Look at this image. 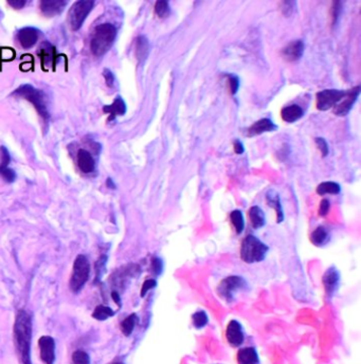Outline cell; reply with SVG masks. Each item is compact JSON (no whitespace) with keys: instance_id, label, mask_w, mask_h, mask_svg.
Listing matches in <instances>:
<instances>
[{"instance_id":"34","label":"cell","mask_w":361,"mask_h":364,"mask_svg":"<svg viewBox=\"0 0 361 364\" xmlns=\"http://www.w3.org/2000/svg\"><path fill=\"white\" fill-rule=\"evenodd\" d=\"M0 156H2V163H0V167H8L11 161V157L9 151L5 146L0 147Z\"/></svg>"},{"instance_id":"7","label":"cell","mask_w":361,"mask_h":364,"mask_svg":"<svg viewBox=\"0 0 361 364\" xmlns=\"http://www.w3.org/2000/svg\"><path fill=\"white\" fill-rule=\"evenodd\" d=\"M345 94L346 91L336 89L320 91V93L317 94V108L321 111H325L335 107L345 96Z\"/></svg>"},{"instance_id":"15","label":"cell","mask_w":361,"mask_h":364,"mask_svg":"<svg viewBox=\"0 0 361 364\" xmlns=\"http://www.w3.org/2000/svg\"><path fill=\"white\" fill-rule=\"evenodd\" d=\"M304 52V42L302 40H296L291 41L288 46L282 51V55L284 56L289 62H295L298 61Z\"/></svg>"},{"instance_id":"26","label":"cell","mask_w":361,"mask_h":364,"mask_svg":"<svg viewBox=\"0 0 361 364\" xmlns=\"http://www.w3.org/2000/svg\"><path fill=\"white\" fill-rule=\"evenodd\" d=\"M327 240H329V233L323 226H318L310 235V241L314 246H322Z\"/></svg>"},{"instance_id":"22","label":"cell","mask_w":361,"mask_h":364,"mask_svg":"<svg viewBox=\"0 0 361 364\" xmlns=\"http://www.w3.org/2000/svg\"><path fill=\"white\" fill-rule=\"evenodd\" d=\"M266 199H267V203L269 204V206L276 210L277 216H278V222L283 221L284 213H283V209H282V204H281L278 193H276L274 191H269L266 195Z\"/></svg>"},{"instance_id":"21","label":"cell","mask_w":361,"mask_h":364,"mask_svg":"<svg viewBox=\"0 0 361 364\" xmlns=\"http://www.w3.org/2000/svg\"><path fill=\"white\" fill-rule=\"evenodd\" d=\"M303 115H304L303 109L299 105H296V104L289 105V106L283 108V110L281 111L282 119L288 123L298 121L300 118L303 117Z\"/></svg>"},{"instance_id":"23","label":"cell","mask_w":361,"mask_h":364,"mask_svg":"<svg viewBox=\"0 0 361 364\" xmlns=\"http://www.w3.org/2000/svg\"><path fill=\"white\" fill-rule=\"evenodd\" d=\"M150 52V43L145 36H139L136 39V58L141 63L148 58Z\"/></svg>"},{"instance_id":"9","label":"cell","mask_w":361,"mask_h":364,"mask_svg":"<svg viewBox=\"0 0 361 364\" xmlns=\"http://www.w3.org/2000/svg\"><path fill=\"white\" fill-rule=\"evenodd\" d=\"M360 94V86H356L353 89H349L346 91L345 96L340 100L339 103H338L334 107V112L337 116H346L352 109L353 105L355 104L356 100L358 99Z\"/></svg>"},{"instance_id":"25","label":"cell","mask_w":361,"mask_h":364,"mask_svg":"<svg viewBox=\"0 0 361 364\" xmlns=\"http://www.w3.org/2000/svg\"><path fill=\"white\" fill-rule=\"evenodd\" d=\"M341 191L340 186L334 181H325L320 184L317 188V193L319 195H326V194H333L337 195L339 194Z\"/></svg>"},{"instance_id":"37","label":"cell","mask_w":361,"mask_h":364,"mask_svg":"<svg viewBox=\"0 0 361 364\" xmlns=\"http://www.w3.org/2000/svg\"><path fill=\"white\" fill-rule=\"evenodd\" d=\"M229 87H230V91L232 95H235L238 93L239 87H240V81L239 77L236 75H230L229 76Z\"/></svg>"},{"instance_id":"44","label":"cell","mask_w":361,"mask_h":364,"mask_svg":"<svg viewBox=\"0 0 361 364\" xmlns=\"http://www.w3.org/2000/svg\"><path fill=\"white\" fill-rule=\"evenodd\" d=\"M234 151H235L236 154H239V155H241V154L244 153L245 149H244V145L242 144L241 141H239V140H235V141H234Z\"/></svg>"},{"instance_id":"17","label":"cell","mask_w":361,"mask_h":364,"mask_svg":"<svg viewBox=\"0 0 361 364\" xmlns=\"http://www.w3.org/2000/svg\"><path fill=\"white\" fill-rule=\"evenodd\" d=\"M339 272L337 271L336 268L331 267L329 270H326L323 277V284L326 293L332 294L336 290L338 284H339Z\"/></svg>"},{"instance_id":"20","label":"cell","mask_w":361,"mask_h":364,"mask_svg":"<svg viewBox=\"0 0 361 364\" xmlns=\"http://www.w3.org/2000/svg\"><path fill=\"white\" fill-rule=\"evenodd\" d=\"M103 110H104V112L109 113V115H110L109 121H112V120H115V118L117 116L125 115V112H126L125 102H124L121 98H117L114 101V103L110 104V105L104 106Z\"/></svg>"},{"instance_id":"2","label":"cell","mask_w":361,"mask_h":364,"mask_svg":"<svg viewBox=\"0 0 361 364\" xmlns=\"http://www.w3.org/2000/svg\"><path fill=\"white\" fill-rule=\"evenodd\" d=\"M117 37V28L111 24L99 25L90 40V50L95 56H103L112 47Z\"/></svg>"},{"instance_id":"8","label":"cell","mask_w":361,"mask_h":364,"mask_svg":"<svg viewBox=\"0 0 361 364\" xmlns=\"http://www.w3.org/2000/svg\"><path fill=\"white\" fill-rule=\"evenodd\" d=\"M246 285V283L244 281V279H242L241 277L238 276H232L229 277L227 279H224L223 281H221V283L218 285L217 288V293L219 294V297L222 298L223 300L227 301H231L233 293L235 291H238L239 289L243 288Z\"/></svg>"},{"instance_id":"31","label":"cell","mask_w":361,"mask_h":364,"mask_svg":"<svg viewBox=\"0 0 361 364\" xmlns=\"http://www.w3.org/2000/svg\"><path fill=\"white\" fill-rule=\"evenodd\" d=\"M192 320H193V325L199 329L205 327L208 324L209 317L204 310H198L193 314V316H192Z\"/></svg>"},{"instance_id":"5","label":"cell","mask_w":361,"mask_h":364,"mask_svg":"<svg viewBox=\"0 0 361 364\" xmlns=\"http://www.w3.org/2000/svg\"><path fill=\"white\" fill-rule=\"evenodd\" d=\"M95 7L93 0H81L72 5L68 13V24L72 31L80 30L85 19Z\"/></svg>"},{"instance_id":"19","label":"cell","mask_w":361,"mask_h":364,"mask_svg":"<svg viewBox=\"0 0 361 364\" xmlns=\"http://www.w3.org/2000/svg\"><path fill=\"white\" fill-rule=\"evenodd\" d=\"M278 128L277 125L270 120V119H262L257 122H255L252 126L248 129V133L249 135H255V134H261L266 131H273Z\"/></svg>"},{"instance_id":"41","label":"cell","mask_w":361,"mask_h":364,"mask_svg":"<svg viewBox=\"0 0 361 364\" xmlns=\"http://www.w3.org/2000/svg\"><path fill=\"white\" fill-rule=\"evenodd\" d=\"M330 208H331V203H330V201L327 200V199H323V200L321 201V204H320L319 215H320V216H325L327 213H329Z\"/></svg>"},{"instance_id":"46","label":"cell","mask_w":361,"mask_h":364,"mask_svg":"<svg viewBox=\"0 0 361 364\" xmlns=\"http://www.w3.org/2000/svg\"><path fill=\"white\" fill-rule=\"evenodd\" d=\"M106 184H107V187H108L109 189H115V188H116V186H115V184H114V181H112L111 178H108V179H107Z\"/></svg>"},{"instance_id":"6","label":"cell","mask_w":361,"mask_h":364,"mask_svg":"<svg viewBox=\"0 0 361 364\" xmlns=\"http://www.w3.org/2000/svg\"><path fill=\"white\" fill-rule=\"evenodd\" d=\"M90 265L87 257L82 254L77 255L74 260L70 280V287L73 292H78L84 287L86 282L88 281Z\"/></svg>"},{"instance_id":"4","label":"cell","mask_w":361,"mask_h":364,"mask_svg":"<svg viewBox=\"0 0 361 364\" xmlns=\"http://www.w3.org/2000/svg\"><path fill=\"white\" fill-rule=\"evenodd\" d=\"M268 246L253 235H248L241 246V258L247 264L264 260L268 252Z\"/></svg>"},{"instance_id":"39","label":"cell","mask_w":361,"mask_h":364,"mask_svg":"<svg viewBox=\"0 0 361 364\" xmlns=\"http://www.w3.org/2000/svg\"><path fill=\"white\" fill-rule=\"evenodd\" d=\"M295 3H282L281 4V10H282V12H283V14L284 15H286V16H289L292 12H293V10H295V9H293V8H295Z\"/></svg>"},{"instance_id":"11","label":"cell","mask_w":361,"mask_h":364,"mask_svg":"<svg viewBox=\"0 0 361 364\" xmlns=\"http://www.w3.org/2000/svg\"><path fill=\"white\" fill-rule=\"evenodd\" d=\"M38 56L41 62L42 69H48L49 67L54 68L58 55L53 46L49 41H43L38 49Z\"/></svg>"},{"instance_id":"28","label":"cell","mask_w":361,"mask_h":364,"mask_svg":"<svg viewBox=\"0 0 361 364\" xmlns=\"http://www.w3.org/2000/svg\"><path fill=\"white\" fill-rule=\"evenodd\" d=\"M136 323H137V315L134 313L128 315L125 320H123L121 323L122 333L125 336H130L131 333L133 332L134 326H136Z\"/></svg>"},{"instance_id":"38","label":"cell","mask_w":361,"mask_h":364,"mask_svg":"<svg viewBox=\"0 0 361 364\" xmlns=\"http://www.w3.org/2000/svg\"><path fill=\"white\" fill-rule=\"evenodd\" d=\"M157 286V282L155 280H148L143 283L142 290H141V297H144L149 290L155 288Z\"/></svg>"},{"instance_id":"13","label":"cell","mask_w":361,"mask_h":364,"mask_svg":"<svg viewBox=\"0 0 361 364\" xmlns=\"http://www.w3.org/2000/svg\"><path fill=\"white\" fill-rule=\"evenodd\" d=\"M39 37V31L35 28L26 27L22 28L17 33V39L24 49H30L34 47Z\"/></svg>"},{"instance_id":"18","label":"cell","mask_w":361,"mask_h":364,"mask_svg":"<svg viewBox=\"0 0 361 364\" xmlns=\"http://www.w3.org/2000/svg\"><path fill=\"white\" fill-rule=\"evenodd\" d=\"M239 364H259L258 354L254 347H244L238 352Z\"/></svg>"},{"instance_id":"35","label":"cell","mask_w":361,"mask_h":364,"mask_svg":"<svg viewBox=\"0 0 361 364\" xmlns=\"http://www.w3.org/2000/svg\"><path fill=\"white\" fill-rule=\"evenodd\" d=\"M314 141H315V144H317V147L322 153L323 157H326L327 155H329V145H327V142L323 138H315Z\"/></svg>"},{"instance_id":"36","label":"cell","mask_w":361,"mask_h":364,"mask_svg":"<svg viewBox=\"0 0 361 364\" xmlns=\"http://www.w3.org/2000/svg\"><path fill=\"white\" fill-rule=\"evenodd\" d=\"M152 269H153L155 275L159 276L160 273L162 272V270H163V261H162L159 257L153 258V261H152Z\"/></svg>"},{"instance_id":"32","label":"cell","mask_w":361,"mask_h":364,"mask_svg":"<svg viewBox=\"0 0 361 364\" xmlns=\"http://www.w3.org/2000/svg\"><path fill=\"white\" fill-rule=\"evenodd\" d=\"M73 364H90V358L84 350H76L72 355Z\"/></svg>"},{"instance_id":"47","label":"cell","mask_w":361,"mask_h":364,"mask_svg":"<svg viewBox=\"0 0 361 364\" xmlns=\"http://www.w3.org/2000/svg\"><path fill=\"white\" fill-rule=\"evenodd\" d=\"M112 364H124V363H122V362H114Z\"/></svg>"},{"instance_id":"30","label":"cell","mask_w":361,"mask_h":364,"mask_svg":"<svg viewBox=\"0 0 361 364\" xmlns=\"http://www.w3.org/2000/svg\"><path fill=\"white\" fill-rule=\"evenodd\" d=\"M155 13L158 17L165 18L171 13L170 5L165 0H161V2H158L155 5Z\"/></svg>"},{"instance_id":"3","label":"cell","mask_w":361,"mask_h":364,"mask_svg":"<svg viewBox=\"0 0 361 364\" xmlns=\"http://www.w3.org/2000/svg\"><path fill=\"white\" fill-rule=\"evenodd\" d=\"M16 98L27 100L35 107L36 111L44 123H48L50 120V113L47 107V99L41 90L34 88L32 85L25 84L17 88L12 94Z\"/></svg>"},{"instance_id":"29","label":"cell","mask_w":361,"mask_h":364,"mask_svg":"<svg viewBox=\"0 0 361 364\" xmlns=\"http://www.w3.org/2000/svg\"><path fill=\"white\" fill-rule=\"evenodd\" d=\"M115 314V312L111 310V308H109V307L107 306H104V305H99L97 308L95 309L94 313H93V316L95 318H97V320L99 321H104V320H107L108 317L112 316Z\"/></svg>"},{"instance_id":"14","label":"cell","mask_w":361,"mask_h":364,"mask_svg":"<svg viewBox=\"0 0 361 364\" xmlns=\"http://www.w3.org/2000/svg\"><path fill=\"white\" fill-rule=\"evenodd\" d=\"M67 2L65 0H42L39 4V9L40 12L47 17H53L61 14L64 9L67 6Z\"/></svg>"},{"instance_id":"40","label":"cell","mask_w":361,"mask_h":364,"mask_svg":"<svg viewBox=\"0 0 361 364\" xmlns=\"http://www.w3.org/2000/svg\"><path fill=\"white\" fill-rule=\"evenodd\" d=\"M103 76L105 78V82L107 84L108 87H112V85H114L115 83V76H114V73H112L109 69H106L103 71Z\"/></svg>"},{"instance_id":"10","label":"cell","mask_w":361,"mask_h":364,"mask_svg":"<svg viewBox=\"0 0 361 364\" xmlns=\"http://www.w3.org/2000/svg\"><path fill=\"white\" fill-rule=\"evenodd\" d=\"M225 338L233 347H239L245 342V333L241 323L236 320L229 322L225 331Z\"/></svg>"},{"instance_id":"1","label":"cell","mask_w":361,"mask_h":364,"mask_svg":"<svg viewBox=\"0 0 361 364\" xmlns=\"http://www.w3.org/2000/svg\"><path fill=\"white\" fill-rule=\"evenodd\" d=\"M14 339L19 359L22 364L31 362V341H32V317L29 312L20 309L17 312L14 324Z\"/></svg>"},{"instance_id":"45","label":"cell","mask_w":361,"mask_h":364,"mask_svg":"<svg viewBox=\"0 0 361 364\" xmlns=\"http://www.w3.org/2000/svg\"><path fill=\"white\" fill-rule=\"evenodd\" d=\"M111 297H112V299H114V301L119 305V306H121V300H120V295H119V293L117 292V291H114V292H112L111 293Z\"/></svg>"},{"instance_id":"12","label":"cell","mask_w":361,"mask_h":364,"mask_svg":"<svg viewBox=\"0 0 361 364\" xmlns=\"http://www.w3.org/2000/svg\"><path fill=\"white\" fill-rule=\"evenodd\" d=\"M40 358L46 364H53L55 359V342L53 338L43 336L38 341Z\"/></svg>"},{"instance_id":"33","label":"cell","mask_w":361,"mask_h":364,"mask_svg":"<svg viewBox=\"0 0 361 364\" xmlns=\"http://www.w3.org/2000/svg\"><path fill=\"white\" fill-rule=\"evenodd\" d=\"M0 176L3 177V179L5 181L9 182V184H11V182H13L16 179L15 172L12 168H10L9 166L8 167H0Z\"/></svg>"},{"instance_id":"24","label":"cell","mask_w":361,"mask_h":364,"mask_svg":"<svg viewBox=\"0 0 361 364\" xmlns=\"http://www.w3.org/2000/svg\"><path fill=\"white\" fill-rule=\"evenodd\" d=\"M249 218L254 229H259L265 224V214L259 207H252L249 210Z\"/></svg>"},{"instance_id":"27","label":"cell","mask_w":361,"mask_h":364,"mask_svg":"<svg viewBox=\"0 0 361 364\" xmlns=\"http://www.w3.org/2000/svg\"><path fill=\"white\" fill-rule=\"evenodd\" d=\"M230 219L232 224L235 228V231L238 234H241L245 229V220L243 213L240 210H235L230 214Z\"/></svg>"},{"instance_id":"42","label":"cell","mask_w":361,"mask_h":364,"mask_svg":"<svg viewBox=\"0 0 361 364\" xmlns=\"http://www.w3.org/2000/svg\"><path fill=\"white\" fill-rule=\"evenodd\" d=\"M8 4L14 9H21L27 5V2H25V0H9Z\"/></svg>"},{"instance_id":"16","label":"cell","mask_w":361,"mask_h":364,"mask_svg":"<svg viewBox=\"0 0 361 364\" xmlns=\"http://www.w3.org/2000/svg\"><path fill=\"white\" fill-rule=\"evenodd\" d=\"M77 165L80 167L83 173L89 174L93 173L96 168V161L93 157L86 150H80L77 153Z\"/></svg>"},{"instance_id":"43","label":"cell","mask_w":361,"mask_h":364,"mask_svg":"<svg viewBox=\"0 0 361 364\" xmlns=\"http://www.w3.org/2000/svg\"><path fill=\"white\" fill-rule=\"evenodd\" d=\"M341 4L340 3H334V7H333V24L337 21L338 16H339L340 13V9H341Z\"/></svg>"}]
</instances>
